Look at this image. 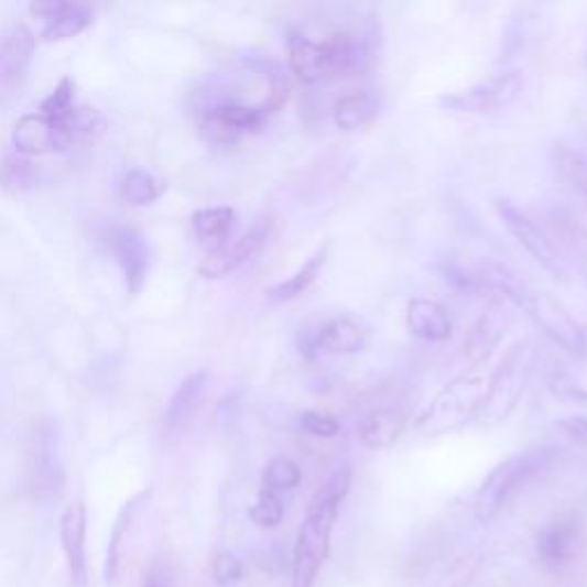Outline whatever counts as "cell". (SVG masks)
I'll list each match as a JSON object with an SVG mask.
<instances>
[{
  "instance_id": "cell-11",
  "label": "cell",
  "mask_w": 587,
  "mask_h": 587,
  "mask_svg": "<svg viewBox=\"0 0 587 587\" xmlns=\"http://www.w3.org/2000/svg\"><path fill=\"white\" fill-rule=\"evenodd\" d=\"M12 145L21 156H42L63 152L74 145V138L63 120L42 113L23 116L12 131Z\"/></svg>"
},
{
  "instance_id": "cell-6",
  "label": "cell",
  "mask_w": 587,
  "mask_h": 587,
  "mask_svg": "<svg viewBox=\"0 0 587 587\" xmlns=\"http://www.w3.org/2000/svg\"><path fill=\"white\" fill-rule=\"evenodd\" d=\"M519 311H523L535 326L567 354L576 358H587V333L585 328L565 311L563 303H557L551 294L528 287L525 298Z\"/></svg>"
},
{
  "instance_id": "cell-17",
  "label": "cell",
  "mask_w": 587,
  "mask_h": 587,
  "mask_svg": "<svg viewBox=\"0 0 587 587\" xmlns=\"http://www.w3.org/2000/svg\"><path fill=\"white\" fill-rule=\"evenodd\" d=\"M406 326L415 338L427 343H445L453 338V317L447 307L434 298L417 296L406 303Z\"/></svg>"
},
{
  "instance_id": "cell-5",
  "label": "cell",
  "mask_w": 587,
  "mask_h": 587,
  "mask_svg": "<svg viewBox=\"0 0 587 587\" xmlns=\"http://www.w3.org/2000/svg\"><path fill=\"white\" fill-rule=\"evenodd\" d=\"M525 76L523 69L512 67L493 74L487 80L475 83V86L443 95L438 104L447 110H457V113H470V116H496L500 110L510 108L519 95L523 93Z\"/></svg>"
},
{
  "instance_id": "cell-37",
  "label": "cell",
  "mask_w": 587,
  "mask_h": 587,
  "mask_svg": "<svg viewBox=\"0 0 587 587\" xmlns=\"http://www.w3.org/2000/svg\"><path fill=\"white\" fill-rule=\"evenodd\" d=\"M301 427L317 438H333L340 432L338 417H333L322 411H303L301 413Z\"/></svg>"
},
{
  "instance_id": "cell-40",
  "label": "cell",
  "mask_w": 587,
  "mask_h": 587,
  "mask_svg": "<svg viewBox=\"0 0 587 587\" xmlns=\"http://www.w3.org/2000/svg\"><path fill=\"white\" fill-rule=\"evenodd\" d=\"M557 427L563 430L565 436H569L574 443H578L580 447L587 450V415H567L563 421H557Z\"/></svg>"
},
{
  "instance_id": "cell-2",
  "label": "cell",
  "mask_w": 587,
  "mask_h": 587,
  "mask_svg": "<svg viewBox=\"0 0 587 587\" xmlns=\"http://www.w3.org/2000/svg\"><path fill=\"white\" fill-rule=\"evenodd\" d=\"M557 457L561 450L553 445L533 447L519 455H512L510 459L500 461L480 485L478 493L472 498V512L482 525L491 523L500 510L506 508V502L525 485L535 478V475L544 472Z\"/></svg>"
},
{
  "instance_id": "cell-23",
  "label": "cell",
  "mask_w": 587,
  "mask_h": 587,
  "mask_svg": "<svg viewBox=\"0 0 587 587\" xmlns=\"http://www.w3.org/2000/svg\"><path fill=\"white\" fill-rule=\"evenodd\" d=\"M578 525L574 521H555L540 535V561L548 569H563L578 551Z\"/></svg>"
},
{
  "instance_id": "cell-18",
  "label": "cell",
  "mask_w": 587,
  "mask_h": 587,
  "mask_svg": "<svg viewBox=\"0 0 587 587\" xmlns=\"http://www.w3.org/2000/svg\"><path fill=\"white\" fill-rule=\"evenodd\" d=\"M86 533H88V512L83 502H72L61 519V540L67 555V565L74 583L86 580Z\"/></svg>"
},
{
  "instance_id": "cell-16",
  "label": "cell",
  "mask_w": 587,
  "mask_h": 587,
  "mask_svg": "<svg viewBox=\"0 0 587 587\" xmlns=\"http://www.w3.org/2000/svg\"><path fill=\"white\" fill-rule=\"evenodd\" d=\"M207 388H209V372L207 370L193 372L180 383V388L175 390V395L171 398V402H167V409L163 413V432L167 436L184 432L188 427L195 413L200 411Z\"/></svg>"
},
{
  "instance_id": "cell-39",
  "label": "cell",
  "mask_w": 587,
  "mask_h": 587,
  "mask_svg": "<svg viewBox=\"0 0 587 587\" xmlns=\"http://www.w3.org/2000/svg\"><path fill=\"white\" fill-rule=\"evenodd\" d=\"M243 567L239 563V557L230 551H220L214 561V578L218 585H232L241 580Z\"/></svg>"
},
{
  "instance_id": "cell-26",
  "label": "cell",
  "mask_w": 587,
  "mask_h": 587,
  "mask_svg": "<svg viewBox=\"0 0 587 587\" xmlns=\"http://www.w3.org/2000/svg\"><path fill=\"white\" fill-rule=\"evenodd\" d=\"M95 12L90 6L80 3H63V8L55 12L42 31L44 42H65L80 35L93 23Z\"/></svg>"
},
{
  "instance_id": "cell-41",
  "label": "cell",
  "mask_w": 587,
  "mask_h": 587,
  "mask_svg": "<svg viewBox=\"0 0 587 587\" xmlns=\"http://www.w3.org/2000/svg\"><path fill=\"white\" fill-rule=\"evenodd\" d=\"M150 587H165V585L154 576V578H150Z\"/></svg>"
},
{
  "instance_id": "cell-36",
  "label": "cell",
  "mask_w": 587,
  "mask_h": 587,
  "mask_svg": "<svg viewBox=\"0 0 587 587\" xmlns=\"http://www.w3.org/2000/svg\"><path fill=\"white\" fill-rule=\"evenodd\" d=\"M35 182V171L33 165L23 159H6L0 165V184L12 191H23L28 186H33Z\"/></svg>"
},
{
  "instance_id": "cell-22",
  "label": "cell",
  "mask_w": 587,
  "mask_h": 587,
  "mask_svg": "<svg viewBox=\"0 0 587 587\" xmlns=\"http://www.w3.org/2000/svg\"><path fill=\"white\" fill-rule=\"evenodd\" d=\"M287 55L294 76L305 86H315L326 78V53L322 42L311 40L301 31H292L287 37Z\"/></svg>"
},
{
  "instance_id": "cell-35",
  "label": "cell",
  "mask_w": 587,
  "mask_h": 587,
  "mask_svg": "<svg viewBox=\"0 0 587 587\" xmlns=\"http://www.w3.org/2000/svg\"><path fill=\"white\" fill-rule=\"evenodd\" d=\"M76 99V86H74V80L72 78H63L58 86L53 88V93L42 101L40 110H42V116H48V118H55V120H65L72 110L76 108L74 104Z\"/></svg>"
},
{
  "instance_id": "cell-20",
  "label": "cell",
  "mask_w": 587,
  "mask_h": 587,
  "mask_svg": "<svg viewBox=\"0 0 587 587\" xmlns=\"http://www.w3.org/2000/svg\"><path fill=\"white\" fill-rule=\"evenodd\" d=\"M313 345L330 356H351L366 349L368 333L349 317H335L317 328Z\"/></svg>"
},
{
  "instance_id": "cell-30",
  "label": "cell",
  "mask_w": 587,
  "mask_h": 587,
  "mask_svg": "<svg viewBox=\"0 0 587 587\" xmlns=\"http://www.w3.org/2000/svg\"><path fill=\"white\" fill-rule=\"evenodd\" d=\"M235 226V209L232 207H207L193 211L191 228L198 239L218 241L226 237Z\"/></svg>"
},
{
  "instance_id": "cell-38",
  "label": "cell",
  "mask_w": 587,
  "mask_h": 587,
  "mask_svg": "<svg viewBox=\"0 0 587 587\" xmlns=\"http://www.w3.org/2000/svg\"><path fill=\"white\" fill-rule=\"evenodd\" d=\"M548 388H551V393L555 398H561L565 402H574V404H587V390L576 383L569 374L565 372H555L551 374L548 379Z\"/></svg>"
},
{
  "instance_id": "cell-21",
  "label": "cell",
  "mask_w": 587,
  "mask_h": 587,
  "mask_svg": "<svg viewBox=\"0 0 587 587\" xmlns=\"http://www.w3.org/2000/svg\"><path fill=\"white\" fill-rule=\"evenodd\" d=\"M330 258V241H324L315 253L307 258L287 281L275 283L273 287L267 290V303L271 305H281V303H290L296 301L298 296H303L307 290L313 287V283L322 275V269L326 267Z\"/></svg>"
},
{
  "instance_id": "cell-19",
  "label": "cell",
  "mask_w": 587,
  "mask_h": 587,
  "mask_svg": "<svg viewBox=\"0 0 587 587\" xmlns=\"http://www.w3.org/2000/svg\"><path fill=\"white\" fill-rule=\"evenodd\" d=\"M406 430V417L395 409H372L368 415H362L358 423L356 436L358 443L368 450H385L393 447Z\"/></svg>"
},
{
  "instance_id": "cell-14",
  "label": "cell",
  "mask_w": 587,
  "mask_h": 587,
  "mask_svg": "<svg viewBox=\"0 0 587 587\" xmlns=\"http://www.w3.org/2000/svg\"><path fill=\"white\" fill-rule=\"evenodd\" d=\"M35 51V35L14 23L0 31V95L14 90L23 80Z\"/></svg>"
},
{
  "instance_id": "cell-4",
  "label": "cell",
  "mask_w": 587,
  "mask_h": 587,
  "mask_svg": "<svg viewBox=\"0 0 587 587\" xmlns=\"http://www.w3.org/2000/svg\"><path fill=\"white\" fill-rule=\"evenodd\" d=\"M535 368V347L530 340H519L512 345L500 360V366L487 383V393L478 413L480 427H498L517 411L525 388Z\"/></svg>"
},
{
  "instance_id": "cell-10",
  "label": "cell",
  "mask_w": 587,
  "mask_h": 587,
  "mask_svg": "<svg viewBox=\"0 0 587 587\" xmlns=\"http://www.w3.org/2000/svg\"><path fill=\"white\" fill-rule=\"evenodd\" d=\"M512 324V313L508 311V301L491 298L482 315L472 322L464 340V356L472 368H480L500 347L502 338Z\"/></svg>"
},
{
  "instance_id": "cell-1",
  "label": "cell",
  "mask_w": 587,
  "mask_h": 587,
  "mask_svg": "<svg viewBox=\"0 0 587 587\" xmlns=\"http://www.w3.org/2000/svg\"><path fill=\"white\" fill-rule=\"evenodd\" d=\"M351 487V468H335L322 489L315 493L307 517L298 530V540L294 546V569L292 587H313L317 574L330 551V533L338 521L340 502Z\"/></svg>"
},
{
  "instance_id": "cell-33",
  "label": "cell",
  "mask_w": 587,
  "mask_h": 587,
  "mask_svg": "<svg viewBox=\"0 0 587 587\" xmlns=\"http://www.w3.org/2000/svg\"><path fill=\"white\" fill-rule=\"evenodd\" d=\"M63 122L67 131L72 133L74 143L83 141V138L99 135L106 129V118L99 113L97 108H90V106H76Z\"/></svg>"
},
{
  "instance_id": "cell-34",
  "label": "cell",
  "mask_w": 587,
  "mask_h": 587,
  "mask_svg": "<svg viewBox=\"0 0 587 587\" xmlns=\"http://www.w3.org/2000/svg\"><path fill=\"white\" fill-rule=\"evenodd\" d=\"M248 514H250V521L260 528H275V525H281L285 517V506H283L281 496L269 489H262L258 500L253 502V508L248 510Z\"/></svg>"
},
{
  "instance_id": "cell-9",
  "label": "cell",
  "mask_w": 587,
  "mask_h": 587,
  "mask_svg": "<svg viewBox=\"0 0 587 587\" xmlns=\"http://www.w3.org/2000/svg\"><path fill=\"white\" fill-rule=\"evenodd\" d=\"M267 113L243 104H218L200 110V131L214 145H232L241 135L262 127Z\"/></svg>"
},
{
  "instance_id": "cell-25",
  "label": "cell",
  "mask_w": 587,
  "mask_h": 587,
  "mask_svg": "<svg viewBox=\"0 0 587 587\" xmlns=\"http://www.w3.org/2000/svg\"><path fill=\"white\" fill-rule=\"evenodd\" d=\"M379 110V101L374 95L360 90L343 95L333 104V122L340 131H358L368 127Z\"/></svg>"
},
{
  "instance_id": "cell-24",
  "label": "cell",
  "mask_w": 587,
  "mask_h": 587,
  "mask_svg": "<svg viewBox=\"0 0 587 587\" xmlns=\"http://www.w3.org/2000/svg\"><path fill=\"white\" fill-rule=\"evenodd\" d=\"M349 171H351V161H345L343 156L324 159L319 165H313L311 171L305 173V177L298 184V195L303 200L317 203L333 191H338L347 180Z\"/></svg>"
},
{
  "instance_id": "cell-28",
  "label": "cell",
  "mask_w": 587,
  "mask_h": 587,
  "mask_svg": "<svg viewBox=\"0 0 587 587\" xmlns=\"http://www.w3.org/2000/svg\"><path fill=\"white\" fill-rule=\"evenodd\" d=\"M553 230L557 241L563 243L565 253L576 262L578 271L587 281V230L580 226V222H576L565 214H555Z\"/></svg>"
},
{
  "instance_id": "cell-7",
  "label": "cell",
  "mask_w": 587,
  "mask_h": 587,
  "mask_svg": "<svg viewBox=\"0 0 587 587\" xmlns=\"http://www.w3.org/2000/svg\"><path fill=\"white\" fill-rule=\"evenodd\" d=\"M493 209L502 226H506V230L523 246L525 253L548 275H553L555 281H565L567 275L565 260L561 258V253H557V246L542 232L537 222L508 198H498L493 203Z\"/></svg>"
},
{
  "instance_id": "cell-27",
  "label": "cell",
  "mask_w": 587,
  "mask_h": 587,
  "mask_svg": "<svg viewBox=\"0 0 587 587\" xmlns=\"http://www.w3.org/2000/svg\"><path fill=\"white\" fill-rule=\"evenodd\" d=\"M150 500V491L138 493L135 498H131L124 510L120 512L116 525H113V535H110V544H108V557H106V578L113 580L118 576V567H120V553H122V544L124 537L129 533V528L133 523V519L141 514V510L145 508V502Z\"/></svg>"
},
{
  "instance_id": "cell-32",
  "label": "cell",
  "mask_w": 587,
  "mask_h": 587,
  "mask_svg": "<svg viewBox=\"0 0 587 587\" xmlns=\"http://www.w3.org/2000/svg\"><path fill=\"white\" fill-rule=\"evenodd\" d=\"M262 482H264V489L273 493L292 491L301 485V468L287 457H273L262 472Z\"/></svg>"
},
{
  "instance_id": "cell-8",
  "label": "cell",
  "mask_w": 587,
  "mask_h": 587,
  "mask_svg": "<svg viewBox=\"0 0 587 587\" xmlns=\"http://www.w3.org/2000/svg\"><path fill=\"white\" fill-rule=\"evenodd\" d=\"M271 232H273V218L260 216L239 239H235L228 246H220L214 250V253H209L198 267L200 275L209 278V281H216V278L237 271L239 267H243L260 253L271 239Z\"/></svg>"
},
{
  "instance_id": "cell-13",
  "label": "cell",
  "mask_w": 587,
  "mask_h": 587,
  "mask_svg": "<svg viewBox=\"0 0 587 587\" xmlns=\"http://www.w3.org/2000/svg\"><path fill=\"white\" fill-rule=\"evenodd\" d=\"M108 246L122 269L127 292L135 296L150 273V246L145 237L129 226H113L108 230Z\"/></svg>"
},
{
  "instance_id": "cell-31",
  "label": "cell",
  "mask_w": 587,
  "mask_h": 587,
  "mask_svg": "<svg viewBox=\"0 0 587 587\" xmlns=\"http://www.w3.org/2000/svg\"><path fill=\"white\" fill-rule=\"evenodd\" d=\"M120 193L129 205L145 207L161 198L165 193V184L145 171H131L124 175Z\"/></svg>"
},
{
  "instance_id": "cell-15",
  "label": "cell",
  "mask_w": 587,
  "mask_h": 587,
  "mask_svg": "<svg viewBox=\"0 0 587 587\" xmlns=\"http://www.w3.org/2000/svg\"><path fill=\"white\" fill-rule=\"evenodd\" d=\"M322 44L326 53V78H356L368 72L370 46L358 33H335Z\"/></svg>"
},
{
  "instance_id": "cell-12",
  "label": "cell",
  "mask_w": 587,
  "mask_h": 587,
  "mask_svg": "<svg viewBox=\"0 0 587 587\" xmlns=\"http://www.w3.org/2000/svg\"><path fill=\"white\" fill-rule=\"evenodd\" d=\"M63 459H61V434L53 421L40 423L33 441V482L40 498H58L63 491Z\"/></svg>"
},
{
  "instance_id": "cell-3",
  "label": "cell",
  "mask_w": 587,
  "mask_h": 587,
  "mask_svg": "<svg viewBox=\"0 0 587 587\" xmlns=\"http://www.w3.org/2000/svg\"><path fill=\"white\" fill-rule=\"evenodd\" d=\"M485 393L487 383L480 374H461L450 379L415 415V432L441 436L464 430L472 421H478Z\"/></svg>"
},
{
  "instance_id": "cell-29",
  "label": "cell",
  "mask_w": 587,
  "mask_h": 587,
  "mask_svg": "<svg viewBox=\"0 0 587 587\" xmlns=\"http://www.w3.org/2000/svg\"><path fill=\"white\" fill-rule=\"evenodd\" d=\"M553 165L557 175H561L576 193L585 195L587 198V154L565 145V143H557L553 148Z\"/></svg>"
}]
</instances>
